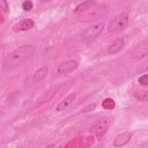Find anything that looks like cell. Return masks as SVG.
<instances>
[{
  "mask_svg": "<svg viewBox=\"0 0 148 148\" xmlns=\"http://www.w3.org/2000/svg\"><path fill=\"white\" fill-rule=\"evenodd\" d=\"M132 134L131 132H124L119 134L113 141V145L115 146H121L125 145L130 140Z\"/></svg>",
  "mask_w": 148,
  "mask_h": 148,
  "instance_id": "8",
  "label": "cell"
},
{
  "mask_svg": "<svg viewBox=\"0 0 148 148\" xmlns=\"http://www.w3.org/2000/svg\"><path fill=\"white\" fill-rule=\"evenodd\" d=\"M116 106L115 102L113 99L110 98H108L103 101L102 102V106L104 109L112 110Z\"/></svg>",
  "mask_w": 148,
  "mask_h": 148,
  "instance_id": "12",
  "label": "cell"
},
{
  "mask_svg": "<svg viewBox=\"0 0 148 148\" xmlns=\"http://www.w3.org/2000/svg\"><path fill=\"white\" fill-rule=\"evenodd\" d=\"M48 68L46 66L39 68L34 73L33 76V80L35 82H38L43 80L46 76L48 73Z\"/></svg>",
  "mask_w": 148,
  "mask_h": 148,
  "instance_id": "10",
  "label": "cell"
},
{
  "mask_svg": "<svg viewBox=\"0 0 148 148\" xmlns=\"http://www.w3.org/2000/svg\"><path fill=\"white\" fill-rule=\"evenodd\" d=\"M78 66V64L75 61H68L60 64L57 68V72L63 74L70 72L76 69Z\"/></svg>",
  "mask_w": 148,
  "mask_h": 148,
  "instance_id": "6",
  "label": "cell"
},
{
  "mask_svg": "<svg viewBox=\"0 0 148 148\" xmlns=\"http://www.w3.org/2000/svg\"><path fill=\"white\" fill-rule=\"evenodd\" d=\"M34 23L32 20L30 18H25L20 20L13 27V31L15 32L20 31H25L31 29L34 27Z\"/></svg>",
  "mask_w": 148,
  "mask_h": 148,
  "instance_id": "5",
  "label": "cell"
},
{
  "mask_svg": "<svg viewBox=\"0 0 148 148\" xmlns=\"http://www.w3.org/2000/svg\"><path fill=\"white\" fill-rule=\"evenodd\" d=\"M95 2L94 1H86L84 2L81 4H80L79 6H77L76 7V8L75 10V12L76 13H80L88 9H89L90 8H91V6H94L95 5Z\"/></svg>",
  "mask_w": 148,
  "mask_h": 148,
  "instance_id": "11",
  "label": "cell"
},
{
  "mask_svg": "<svg viewBox=\"0 0 148 148\" xmlns=\"http://www.w3.org/2000/svg\"><path fill=\"white\" fill-rule=\"evenodd\" d=\"M33 7V3L31 1H25L23 3L22 8L25 11H29Z\"/></svg>",
  "mask_w": 148,
  "mask_h": 148,
  "instance_id": "14",
  "label": "cell"
},
{
  "mask_svg": "<svg viewBox=\"0 0 148 148\" xmlns=\"http://www.w3.org/2000/svg\"><path fill=\"white\" fill-rule=\"evenodd\" d=\"M76 95L72 93L66 97L63 100H62L56 106V110L58 112H62L68 108V106L75 101Z\"/></svg>",
  "mask_w": 148,
  "mask_h": 148,
  "instance_id": "7",
  "label": "cell"
},
{
  "mask_svg": "<svg viewBox=\"0 0 148 148\" xmlns=\"http://www.w3.org/2000/svg\"><path fill=\"white\" fill-rule=\"evenodd\" d=\"M104 25V22H99L90 25L81 35L82 41L86 43H89L93 42L102 32Z\"/></svg>",
  "mask_w": 148,
  "mask_h": 148,
  "instance_id": "2",
  "label": "cell"
},
{
  "mask_svg": "<svg viewBox=\"0 0 148 148\" xmlns=\"http://www.w3.org/2000/svg\"><path fill=\"white\" fill-rule=\"evenodd\" d=\"M112 119L109 117H103L96 120L91 125L90 132L98 135L103 133L110 126Z\"/></svg>",
  "mask_w": 148,
  "mask_h": 148,
  "instance_id": "4",
  "label": "cell"
},
{
  "mask_svg": "<svg viewBox=\"0 0 148 148\" xmlns=\"http://www.w3.org/2000/svg\"><path fill=\"white\" fill-rule=\"evenodd\" d=\"M128 23V16L127 14L121 13L115 17L110 22L108 30L109 32H117L124 29Z\"/></svg>",
  "mask_w": 148,
  "mask_h": 148,
  "instance_id": "3",
  "label": "cell"
},
{
  "mask_svg": "<svg viewBox=\"0 0 148 148\" xmlns=\"http://www.w3.org/2000/svg\"><path fill=\"white\" fill-rule=\"evenodd\" d=\"M34 47L30 45L22 46L8 54L2 60V66L6 70H13L18 67L33 53Z\"/></svg>",
  "mask_w": 148,
  "mask_h": 148,
  "instance_id": "1",
  "label": "cell"
},
{
  "mask_svg": "<svg viewBox=\"0 0 148 148\" xmlns=\"http://www.w3.org/2000/svg\"><path fill=\"white\" fill-rule=\"evenodd\" d=\"M125 42L121 38H118L116 39L113 43L109 46L108 51L110 54H115L119 52L124 47Z\"/></svg>",
  "mask_w": 148,
  "mask_h": 148,
  "instance_id": "9",
  "label": "cell"
},
{
  "mask_svg": "<svg viewBox=\"0 0 148 148\" xmlns=\"http://www.w3.org/2000/svg\"><path fill=\"white\" fill-rule=\"evenodd\" d=\"M147 80H148V76L147 74H146L140 77L139 79H138V82L140 84L143 86H147L148 83Z\"/></svg>",
  "mask_w": 148,
  "mask_h": 148,
  "instance_id": "15",
  "label": "cell"
},
{
  "mask_svg": "<svg viewBox=\"0 0 148 148\" xmlns=\"http://www.w3.org/2000/svg\"><path fill=\"white\" fill-rule=\"evenodd\" d=\"M0 5H1V8L2 10L6 13L8 10V4L6 1H1L0 2Z\"/></svg>",
  "mask_w": 148,
  "mask_h": 148,
  "instance_id": "16",
  "label": "cell"
},
{
  "mask_svg": "<svg viewBox=\"0 0 148 148\" xmlns=\"http://www.w3.org/2000/svg\"><path fill=\"white\" fill-rule=\"evenodd\" d=\"M134 97L138 100L142 101H145L146 102L147 101L148 98V94L147 91H139L137 92H135L134 94Z\"/></svg>",
  "mask_w": 148,
  "mask_h": 148,
  "instance_id": "13",
  "label": "cell"
}]
</instances>
